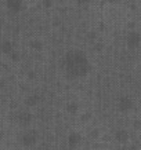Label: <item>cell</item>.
I'll return each mask as SVG.
<instances>
[{
	"label": "cell",
	"instance_id": "cell-2",
	"mask_svg": "<svg viewBox=\"0 0 141 150\" xmlns=\"http://www.w3.org/2000/svg\"><path fill=\"white\" fill-rule=\"evenodd\" d=\"M76 143V142H79V135L77 134H75V135H71V143Z\"/></svg>",
	"mask_w": 141,
	"mask_h": 150
},
{
	"label": "cell",
	"instance_id": "cell-1",
	"mask_svg": "<svg viewBox=\"0 0 141 150\" xmlns=\"http://www.w3.org/2000/svg\"><path fill=\"white\" fill-rule=\"evenodd\" d=\"M118 139H120V141H126V132H123V131H120V132H118Z\"/></svg>",
	"mask_w": 141,
	"mask_h": 150
}]
</instances>
